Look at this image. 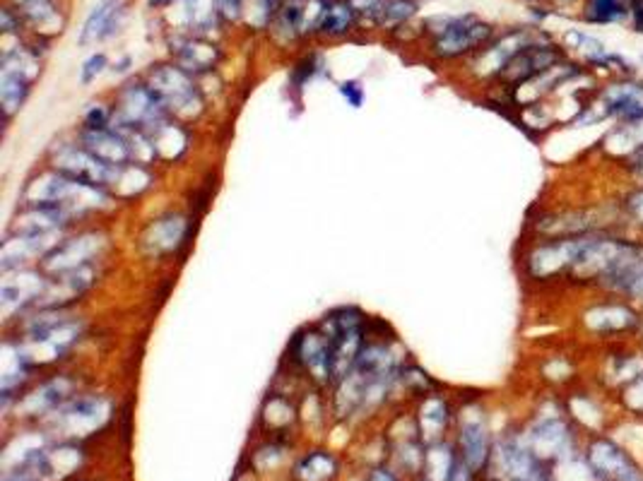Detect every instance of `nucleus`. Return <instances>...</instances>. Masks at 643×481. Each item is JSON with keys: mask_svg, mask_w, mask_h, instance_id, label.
<instances>
[{"mask_svg": "<svg viewBox=\"0 0 643 481\" xmlns=\"http://www.w3.org/2000/svg\"><path fill=\"white\" fill-rule=\"evenodd\" d=\"M578 325L600 347L612 342H638L643 332V308L631 298L597 294L578 313Z\"/></svg>", "mask_w": 643, "mask_h": 481, "instance_id": "f257e3e1", "label": "nucleus"}, {"mask_svg": "<svg viewBox=\"0 0 643 481\" xmlns=\"http://www.w3.org/2000/svg\"><path fill=\"white\" fill-rule=\"evenodd\" d=\"M166 119H172V113L164 101L154 94L153 87L142 82H131L123 87L111 111V126L126 135L128 132L150 135Z\"/></svg>", "mask_w": 643, "mask_h": 481, "instance_id": "f03ea898", "label": "nucleus"}, {"mask_svg": "<svg viewBox=\"0 0 643 481\" xmlns=\"http://www.w3.org/2000/svg\"><path fill=\"white\" fill-rule=\"evenodd\" d=\"M497 37V26L482 20L478 15H458L446 17L444 25L437 29L434 37V53L441 58H460L475 56Z\"/></svg>", "mask_w": 643, "mask_h": 481, "instance_id": "7ed1b4c3", "label": "nucleus"}, {"mask_svg": "<svg viewBox=\"0 0 643 481\" xmlns=\"http://www.w3.org/2000/svg\"><path fill=\"white\" fill-rule=\"evenodd\" d=\"M571 58L569 51L562 47V41H544V44H531V47L521 48L513 58L506 63V68L499 73L494 82L504 87L509 94H516L521 87L547 73L550 68L559 66L562 60Z\"/></svg>", "mask_w": 643, "mask_h": 481, "instance_id": "20e7f679", "label": "nucleus"}, {"mask_svg": "<svg viewBox=\"0 0 643 481\" xmlns=\"http://www.w3.org/2000/svg\"><path fill=\"white\" fill-rule=\"evenodd\" d=\"M525 443L544 465L578 457L574 453L576 450V426H574V419L569 416L566 407L559 409L557 414L540 416Z\"/></svg>", "mask_w": 643, "mask_h": 481, "instance_id": "39448f33", "label": "nucleus"}, {"mask_svg": "<svg viewBox=\"0 0 643 481\" xmlns=\"http://www.w3.org/2000/svg\"><path fill=\"white\" fill-rule=\"evenodd\" d=\"M643 373L641 342H612L600 347L597 356V388L615 397Z\"/></svg>", "mask_w": 643, "mask_h": 481, "instance_id": "423d86ee", "label": "nucleus"}, {"mask_svg": "<svg viewBox=\"0 0 643 481\" xmlns=\"http://www.w3.org/2000/svg\"><path fill=\"white\" fill-rule=\"evenodd\" d=\"M584 460L597 481H643V469L629 450L605 434H593Z\"/></svg>", "mask_w": 643, "mask_h": 481, "instance_id": "0eeeda50", "label": "nucleus"}, {"mask_svg": "<svg viewBox=\"0 0 643 481\" xmlns=\"http://www.w3.org/2000/svg\"><path fill=\"white\" fill-rule=\"evenodd\" d=\"M154 94L164 101L169 113L176 116H195L203 109V97L193 82L191 73L181 66H157L150 70V82Z\"/></svg>", "mask_w": 643, "mask_h": 481, "instance_id": "6e6552de", "label": "nucleus"}, {"mask_svg": "<svg viewBox=\"0 0 643 481\" xmlns=\"http://www.w3.org/2000/svg\"><path fill=\"white\" fill-rule=\"evenodd\" d=\"M576 238H537L525 256V275L535 282H566L576 253Z\"/></svg>", "mask_w": 643, "mask_h": 481, "instance_id": "1a4fd4ad", "label": "nucleus"}, {"mask_svg": "<svg viewBox=\"0 0 643 481\" xmlns=\"http://www.w3.org/2000/svg\"><path fill=\"white\" fill-rule=\"evenodd\" d=\"M596 99L605 106L610 123L634 126L643 120V75L603 79Z\"/></svg>", "mask_w": 643, "mask_h": 481, "instance_id": "9d476101", "label": "nucleus"}, {"mask_svg": "<svg viewBox=\"0 0 643 481\" xmlns=\"http://www.w3.org/2000/svg\"><path fill=\"white\" fill-rule=\"evenodd\" d=\"M56 172L80 181V183L100 188V191H111L113 181L119 176V169L101 164L100 159L90 154L82 145H60L54 152Z\"/></svg>", "mask_w": 643, "mask_h": 481, "instance_id": "9b49d317", "label": "nucleus"}, {"mask_svg": "<svg viewBox=\"0 0 643 481\" xmlns=\"http://www.w3.org/2000/svg\"><path fill=\"white\" fill-rule=\"evenodd\" d=\"M27 68H37L32 53H5V58H3V79H0V97H3L5 116H13L17 109H22L25 99H27L34 78V75L27 73Z\"/></svg>", "mask_w": 643, "mask_h": 481, "instance_id": "f8f14e48", "label": "nucleus"}, {"mask_svg": "<svg viewBox=\"0 0 643 481\" xmlns=\"http://www.w3.org/2000/svg\"><path fill=\"white\" fill-rule=\"evenodd\" d=\"M458 443H460V460L470 467L472 475H478L487 467V462L491 457V434L490 426L484 419H468V422L460 426V435H458Z\"/></svg>", "mask_w": 643, "mask_h": 481, "instance_id": "ddd939ff", "label": "nucleus"}, {"mask_svg": "<svg viewBox=\"0 0 643 481\" xmlns=\"http://www.w3.org/2000/svg\"><path fill=\"white\" fill-rule=\"evenodd\" d=\"M188 236L186 219L181 214H166V217L157 219L147 226L145 236H142V246L147 253L153 256H164V253L176 251Z\"/></svg>", "mask_w": 643, "mask_h": 481, "instance_id": "4468645a", "label": "nucleus"}, {"mask_svg": "<svg viewBox=\"0 0 643 481\" xmlns=\"http://www.w3.org/2000/svg\"><path fill=\"white\" fill-rule=\"evenodd\" d=\"M631 0H581L576 17L585 26H627Z\"/></svg>", "mask_w": 643, "mask_h": 481, "instance_id": "2eb2a0df", "label": "nucleus"}, {"mask_svg": "<svg viewBox=\"0 0 643 481\" xmlns=\"http://www.w3.org/2000/svg\"><path fill=\"white\" fill-rule=\"evenodd\" d=\"M605 400H612L607 392L597 388V392H590V390H584L578 395H571L564 407L569 412V416L574 419V423H578L581 429H588L593 434H603V422H605ZM590 434V435H593Z\"/></svg>", "mask_w": 643, "mask_h": 481, "instance_id": "dca6fc26", "label": "nucleus"}, {"mask_svg": "<svg viewBox=\"0 0 643 481\" xmlns=\"http://www.w3.org/2000/svg\"><path fill=\"white\" fill-rule=\"evenodd\" d=\"M97 241H100L97 236H82L73 238V241H66V244H58L54 251L47 256L48 265H51L58 275L73 272L78 270V267H85V265H90V257L100 251V244H97Z\"/></svg>", "mask_w": 643, "mask_h": 481, "instance_id": "f3484780", "label": "nucleus"}, {"mask_svg": "<svg viewBox=\"0 0 643 481\" xmlns=\"http://www.w3.org/2000/svg\"><path fill=\"white\" fill-rule=\"evenodd\" d=\"M121 20H123V3L121 0H107L100 7H94L92 15L87 17L85 29H82L80 44H92V41H101L111 37L119 29Z\"/></svg>", "mask_w": 643, "mask_h": 481, "instance_id": "a211bd4d", "label": "nucleus"}, {"mask_svg": "<svg viewBox=\"0 0 643 481\" xmlns=\"http://www.w3.org/2000/svg\"><path fill=\"white\" fill-rule=\"evenodd\" d=\"M147 138L153 142L154 154L162 159H179L184 157L188 150V132L174 119H166L164 123L154 128Z\"/></svg>", "mask_w": 643, "mask_h": 481, "instance_id": "6ab92c4d", "label": "nucleus"}, {"mask_svg": "<svg viewBox=\"0 0 643 481\" xmlns=\"http://www.w3.org/2000/svg\"><path fill=\"white\" fill-rule=\"evenodd\" d=\"M176 56H179V66L188 73H206L217 63V48L213 44L198 39L176 41Z\"/></svg>", "mask_w": 643, "mask_h": 481, "instance_id": "aec40b11", "label": "nucleus"}, {"mask_svg": "<svg viewBox=\"0 0 643 481\" xmlns=\"http://www.w3.org/2000/svg\"><path fill=\"white\" fill-rule=\"evenodd\" d=\"M354 15H357V10L347 0H331V3H325L316 29L321 34H328V37H343L354 25Z\"/></svg>", "mask_w": 643, "mask_h": 481, "instance_id": "412c9836", "label": "nucleus"}, {"mask_svg": "<svg viewBox=\"0 0 643 481\" xmlns=\"http://www.w3.org/2000/svg\"><path fill=\"white\" fill-rule=\"evenodd\" d=\"M617 204L627 229L643 236V185H624V191L617 195Z\"/></svg>", "mask_w": 643, "mask_h": 481, "instance_id": "4be33fe9", "label": "nucleus"}, {"mask_svg": "<svg viewBox=\"0 0 643 481\" xmlns=\"http://www.w3.org/2000/svg\"><path fill=\"white\" fill-rule=\"evenodd\" d=\"M415 10H417L415 0H384L381 5H374V13L381 25H400L407 17H412Z\"/></svg>", "mask_w": 643, "mask_h": 481, "instance_id": "5701e85b", "label": "nucleus"}, {"mask_svg": "<svg viewBox=\"0 0 643 481\" xmlns=\"http://www.w3.org/2000/svg\"><path fill=\"white\" fill-rule=\"evenodd\" d=\"M335 460L325 453H313L304 460V467H299V476H306V481H325L335 475Z\"/></svg>", "mask_w": 643, "mask_h": 481, "instance_id": "b1692460", "label": "nucleus"}, {"mask_svg": "<svg viewBox=\"0 0 643 481\" xmlns=\"http://www.w3.org/2000/svg\"><path fill=\"white\" fill-rule=\"evenodd\" d=\"M612 400L627 412V414L643 419V373L634 382H629L627 388H622Z\"/></svg>", "mask_w": 643, "mask_h": 481, "instance_id": "393cba45", "label": "nucleus"}, {"mask_svg": "<svg viewBox=\"0 0 643 481\" xmlns=\"http://www.w3.org/2000/svg\"><path fill=\"white\" fill-rule=\"evenodd\" d=\"M627 185H643V147H638L637 152H631L629 157L622 159L617 164Z\"/></svg>", "mask_w": 643, "mask_h": 481, "instance_id": "a878e982", "label": "nucleus"}, {"mask_svg": "<svg viewBox=\"0 0 643 481\" xmlns=\"http://www.w3.org/2000/svg\"><path fill=\"white\" fill-rule=\"evenodd\" d=\"M624 29L631 34H637V37H643V0H631L629 22H627Z\"/></svg>", "mask_w": 643, "mask_h": 481, "instance_id": "bb28decb", "label": "nucleus"}, {"mask_svg": "<svg viewBox=\"0 0 643 481\" xmlns=\"http://www.w3.org/2000/svg\"><path fill=\"white\" fill-rule=\"evenodd\" d=\"M104 68H107V56H104V53L92 56V58L85 63V68H82V82H92V79L97 78Z\"/></svg>", "mask_w": 643, "mask_h": 481, "instance_id": "cd10ccee", "label": "nucleus"}, {"mask_svg": "<svg viewBox=\"0 0 643 481\" xmlns=\"http://www.w3.org/2000/svg\"><path fill=\"white\" fill-rule=\"evenodd\" d=\"M340 94H343V97L350 101V106H354V109H359V106H362V101H364V89H362V87H359V82H354V79H350V82H343V85H340Z\"/></svg>", "mask_w": 643, "mask_h": 481, "instance_id": "c85d7f7f", "label": "nucleus"}, {"mask_svg": "<svg viewBox=\"0 0 643 481\" xmlns=\"http://www.w3.org/2000/svg\"><path fill=\"white\" fill-rule=\"evenodd\" d=\"M219 15L222 17H229V20H237L244 10V0H215Z\"/></svg>", "mask_w": 643, "mask_h": 481, "instance_id": "c756f323", "label": "nucleus"}, {"mask_svg": "<svg viewBox=\"0 0 643 481\" xmlns=\"http://www.w3.org/2000/svg\"><path fill=\"white\" fill-rule=\"evenodd\" d=\"M544 3H550L554 10H578L581 5V0H544Z\"/></svg>", "mask_w": 643, "mask_h": 481, "instance_id": "7c9ffc66", "label": "nucleus"}, {"mask_svg": "<svg viewBox=\"0 0 643 481\" xmlns=\"http://www.w3.org/2000/svg\"><path fill=\"white\" fill-rule=\"evenodd\" d=\"M629 298L634 301V304H638L643 308V275L638 277V282L631 287V291H629Z\"/></svg>", "mask_w": 643, "mask_h": 481, "instance_id": "2f4dec72", "label": "nucleus"}, {"mask_svg": "<svg viewBox=\"0 0 643 481\" xmlns=\"http://www.w3.org/2000/svg\"><path fill=\"white\" fill-rule=\"evenodd\" d=\"M637 63H638V68H641V75H643V53H641V56H638Z\"/></svg>", "mask_w": 643, "mask_h": 481, "instance_id": "473e14b6", "label": "nucleus"}, {"mask_svg": "<svg viewBox=\"0 0 643 481\" xmlns=\"http://www.w3.org/2000/svg\"><path fill=\"white\" fill-rule=\"evenodd\" d=\"M523 3H528V5H535V3H544V0H523Z\"/></svg>", "mask_w": 643, "mask_h": 481, "instance_id": "72a5a7b5", "label": "nucleus"}, {"mask_svg": "<svg viewBox=\"0 0 643 481\" xmlns=\"http://www.w3.org/2000/svg\"><path fill=\"white\" fill-rule=\"evenodd\" d=\"M638 342H641V344H643V332H641V340H638Z\"/></svg>", "mask_w": 643, "mask_h": 481, "instance_id": "f704fd0d", "label": "nucleus"}]
</instances>
